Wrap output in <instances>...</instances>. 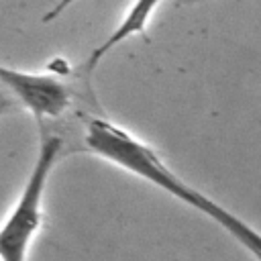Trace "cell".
<instances>
[{"mask_svg": "<svg viewBox=\"0 0 261 261\" xmlns=\"http://www.w3.org/2000/svg\"><path fill=\"white\" fill-rule=\"evenodd\" d=\"M0 84L10 92V98L20 102L37 122L59 118L71 104L69 86L51 73H35L0 63Z\"/></svg>", "mask_w": 261, "mask_h": 261, "instance_id": "obj_3", "label": "cell"}, {"mask_svg": "<svg viewBox=\"0 0 261 261\" xmlns=\"http://www.w3.org/2000/svg\"><path fill=\"white\" fill-rule=\"evenodd\" d=\"M63 141L57 135H43L31 173L0 224V261H27L33 241L43 226V200L51 171L61 155Z\"/></svg>", "mask_w": 261, "mask_h": 261, "instance_id": "obj_1", "label": "cell"}, {"mask_svg": "<svg viewBox=\"0 0 261 261\" xmlns=\"http://www.w3.org/2000/svg\"><path fill=\"white\" fill-rule=\"evenodd\" d=\"M163 0H133V4L126 8L124 16L120 18L118 27L90 53L88 61H86V71H94L96 65L114 49L118 47L120 43H124L126 39L135 37V35H141L145 37L147 33V27L151 22V16L155 14V10L159 8Z\"/></svg>", "mask_w": 261, "mask_h": 261, "instance_id": "obj_4", "label": "cell"}, {"mask_svg": "<svg viewBox=\"0 0 261 261\" xmlns=\"http://www.w3.org/2000/svg\"><path fill=\"white\" fill-rule=\"evenodd\" d=\"M149 184L157 186L159 190L167 192L169 196H173L175 200L196 208L198 212H202L204 216H208L210 220H214L218 226H222L243 249H247L257 261H261V232L257 228H253L247 220H243L241 216H237L234 212L226 210L224 206H220L218 202L210 200L206 194H202L200 190H196L194 186L186 184L175 171H171L167 165H159L153 175L149 177Z\"/></svg>", "mask_w": 261, "mask_h": 261, "instance_id": "obj_2", "label": "cell"}, {"mask_svg": "<svg viewBox=\"0 0 261 261\" xmlns=\"http://www.w3.org/2000/svg\"><path fill=\"white\" fill-rule=\"evenodd\" d=\"M186 2H194V0H186Z\"/></svg>", "mask_w": 261, "mask_h": 261, "instance_id": "obj_7", "label": "cell"}, {"mask_svg": "<svg viewBox=\"0 0 261 261\" xmlns=\"http://www.w3.org/2000/svg\"><path fill=\"white\" fill-rule=\"evenodd\" d=\"M12 106H14V100L0 92V116H4L8 110H12Z\"/></svg>", "mask_w": 261, "mask_h": 261, "instance_id": "obj_6", "label": "cell"}, {"mask_svg": "<svg viewBox=\"0 0 261 261\" xmlns=\"http://www.w3.org/2000/svg\"><path fill=\"white\" fill-rule=\"evenodd\" d=\"M73 2H77V0H59V2H57V4H55V6H53V8L43 16V22H51V20H55L57 16H61V14H63V12H65Z\"/></svg>", "mask_w": 261, "mask_h": 261, "instance_id": "obj_5", "label": "cell"}]
</instances>
